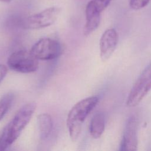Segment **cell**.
Instances as JSON below:
<instances>
[{
    "label": "cell",
    "instance_id": "obj_1",
    "mask_svg": "<svg viewBox=\"0 0 151 151\" xmlns=\"http://www.w3.org/2000/svg\"><path fill=\"white\" fill-rule=\"evenodd\" d=\"M35 109L36 104L33 102L27 103L19 109L0 133V151L6 150L17 139L30 121Z\"/></svg>",
    "mask_w": 151,
    "mask_h": 151
},
{
    "label": "cell",
    "instance_id": "obj_2",
    "mask_svg": "<svg viewBox=\"0 0 151 151\" xmlns=\"http://www.w3.org/2000/svg\"><path fill=\"white\" fill-rule=\"evenodd\" d=\"M98 102L97 96H91L80 100L71 109L67 116V126L72 141L75 142L79 137L83 123Z\"/></svg>",
    "mask_w": 151,
    "mask_h": 151
},
{
    "label": "cell",
    "instance_id": "obj_3",
    "mask_svg": "<svg viewBox=\"0 0 151 151\" xmlns=\"http://www.w3.org/2000/svg\"><path fill=\"white\" fill-rule=\"evenodd\" d=\"M8 67L16 72L30 73L38 68V60L25 50H20L12 53L7 60Z\"/></svg>",
    "mask_w": 151,
    "mask_h": 151
},
{
    "label": "cell",
    "instance_id": "obj_4",
    "mask_svg": "<svg viewBox=\"0 0 151 151\" xmlns=\"http://www.w3.org/2000/svg\"><path fill=\"white\" fill-rule=\"evenodd\" d=\"M151 90V63L145 68L132 87L127 98L128 107L139 104Z\"/></svg>",
    "mask_w": 151,
    "mask_h": 151
},
{
    "label": "cell",
    "instance_id": "obj_5",
    "mask_svg": "<svg viewBox=\"0 0 151 151\" xmlns=\"http://www.w3.org/2000/svg\"><path fill=\"white\" fill-rule=\"evenodd\" d=\"M60 12V9L58 7L47 8L26 18L22 22V27L29 29H37L49 27L55 22Z\"/></svg>",
    "mask_w": 151,
    "mask_h": 151
},
{
    "label": "cell",
    "instance_id": "obj_6",
    "mask_svg": "<svg viewBox=\"0 0 151 151\" xmlns=\"http://www.w3.org/2000/svg\"><path fill=\"white\" fill-rule=\"evenodd\" d=\"M30 51L38 60H51L60 55L61 47L55 40L43 38L34 44Z\"/></svg>",
    "mask_w": 151,
    "mask_h": 151
},
{
    "label": "cell",
    "instance_id": "obj_7",
    "mask_svg": "<svg viewBox=\"0 0 151 151\" xmlns=\"http://www.w3.org/2000/svg\"><path fill=\"white\" fill-rule=\"evenodd\" d=\"M137 121L134 116H130L126 123L120 144L121 150H136L137 148Z\"/></svg>",
    "mask_w": 151,
    "mask_h": 151
},
{
    "label": "cell",
    "instance_id": "obj_8",
    "mask_svg": "<svg viewBox=\"0 0 151 151\" xmlns=\"http://www.w3.org/2000/svg\"><path fill=\"white\" fill-rule=\"evenodd\" d=\"M118 35L113 28L106 29L100 40V57L103 61H107L114 51L117 44Z\"/></svg>",
    "mask_w": 151,
    "mask_h": 151
},
{
    "label": "cell",
    "instance_id": "obj_9",
    "mask_svg": "<svg viewBox=\"0 0 151 151\" xmlns=\"http://www.w3.org/2000/svg\"><path fill=\"white\" fill-rule=\"evenodd\" d=\"M37 123L40 137L42 140L46 139L50 134L52 129V120L47 113H42L37 117Z\"/></svg>",
    "mask_w": 151,
    "mask_h": 151
},
{
    "label": "cell",
    "instance_id": "obj_10",
    "mask_svg": "<svg viewBox=\"0 0 151 151\" xmlns=\"http://www.w3.org/2000/svg\"><path fill=\"white\" fill-rule=\"evenodd\" d=\"M105 129V117L103 113L97 112L92 117L90 126L89 132L92 137L99 138L103 133Z\"/></svg>",
    "mask_w": 151,
    "mask_h": 151
},
{
    "label": "cell",
    "instance_id": "obj_11",
    "mask_svg": "<svg viewBox=\"0 0 151 151\" xmlns=\"http://www.w3.org/2000/svg\"><path fill=\"white\" fill-rule=\"evenodd\" d=\"M112 0H91L86 7V18L99 16L109 6Z\"/></svg>",
    "mask_w": 151,
    "mask_h": 151
},
{
    "label": "cell",
    "instance_id": "obj_12",
    "mask_svg": "<svg viewBox=\"0 0 151 151\" xmlns=\"http://www.w3.org/2000/svg\"><path fill=\"white\" fill-rule=\"evenodd\" d=\"M14 99V94L8 92L4 94L0 99V122L4 117L11 107Z\"/></svg>",
    "mask_w": 151,
    "mask_h": 151
},
{
    "label": "cell",
    "instance_id": "obj_13",
    "mask_svg": "<svg viewBox=\"0 0 151 151\" xmlns=\"http://www.w3.org/2000/svg\"><path fill=\"white\" fill-rule=\"evenodd\" d=\"M86 19V22L84 27L83 32L84 35L88 36L94 31L99 27L100 22V15L94 16Z\"/></svg>",
    "mask_w": 151,
    "mask_h": 151
},
{
    "label": "cell",
    "instance_id": "obj_14",
    "mask_svg": "<svg viewBox=\"0 0 151 151\" xmlns=\"http://www.w3.org/2000/svg\"><path fill=\"white\" fill-rule=\"evenodd\" d=\"M150 0H129L130 6L135 10L140 9L145 7Z\"/></svg>",
    "mask_w": 151,
    "mask_h": 151
},
{
    "label": "cell",
    "instance_id": "obj_15",
    "mask_svg": "<svg viewBox=\"0 0 151 151\" xmlns=\"http://www.w3.org/2000/svg\"><path fill=\"white\" fill-rule=\"evenodd\" d=\"M7 68L4 64H0V83L7 74Z\"/></svg>",
    "mask_w": 151,
    "mask_h": 151
},
{
    "label": "cell",
    "instance_id": "obj_16",
    "mask_svg": "<svg viewBox=\"0 0 151 151\" xmlns=\"http://www.w3.org/2000/svg\"><path fill=\"white\" fill-rule=\"evenodd\" d=\"M12 0H0V1L1 2H11Z\"/></svg>",
    "mask_w": 151,
    "mask_h": 151
}]
</instances>
